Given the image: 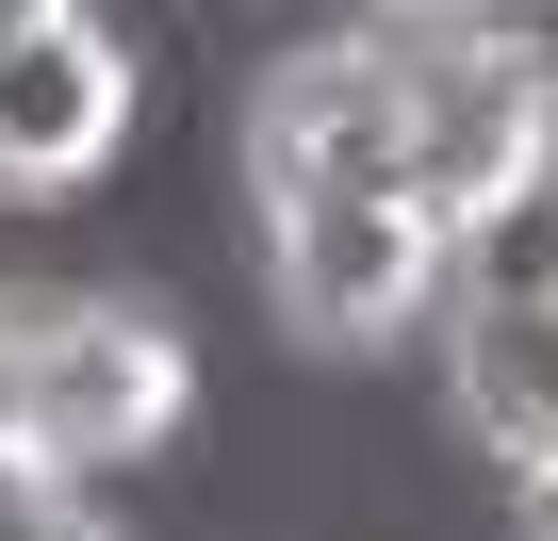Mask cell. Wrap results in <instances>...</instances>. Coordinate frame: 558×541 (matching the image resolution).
I'll list each match as a JSON object with an SVG mask.
<instances>
[{"label":"cell","instance_id":"5","mask_svg":"<svg viewBox=\"0 0 558 541\" xmlns=\"http://www.w3.org/2000/svg\"><path fill=\"white\" fill-rule=\"evenodd\" d=\"M444 427L525 492L558 476V280H460V329H444Z\"/></svg>","mask_w":558,"mask_h":541},{"label":"cell","instance_id":"7","mask_svg":"<svg viewBox=\"0 0 558 541\" xmlns=\"http://www.w3.org/2000/svg\"><path fill=\"white\" fill-rule=\"evenodd\" d=\"M525 541H558V476H525Z\"/></svg>","mask_w":558,"mask_h":541},{"label":"cell","instance_id":"8","mask_svg":"<svg viewBox=\"0 0 558 541\" xmlns=\"http://www.w3.org/2000/svg\"><path fill=\"white\" fill-rule=\"evenodd\" d=\"M542 132H558V50H542Z\"/></svg>","mask_w":558,"mask_h":541},{"label":"cell","instance_id":"3","mask_svg":"<svg viewBox=\"0 0 558 541\" xmlns=\"http://www.w3.org/2000/svg\"><path fill=\"white\" fill-rule=\"evenodd\" d=\"M246 213H263V280L296 312V345H395L444 312V230L395 197V181H329V164H246Z\"/></svg>","mask_w":558,"mask_h":541},{"label":"cell","instance_id":"1","mask_svg":"<svg viewBox=\"0 0 558 541\" xmlns=\"http://www.w3.org/2000/svg\"><path fill=\"white\" fill-rule=\"evenodd\" d=\"M0 378H17V443L50 476H132V459H165L197 427V345L116 280L0 296Z\"/></svg>","mask_w":558,"mask_h":541},{"label":"cell","instance_id":"4","mask_svg":"<svg viewBox=\"0 0 558 541\" xmlns=\"http://www.w3.org/2000/svg\"><path fill=\"white\" fill-rule=\"evenodd\" d=\"M132 99H148V66L99 0H34L0 34V197H83L132 148Z\"/></svg>","mask_w":558,"mask_h":541},{"label":"cell","instance_id":"6","mask_svg":"<svg viewBox=\"0 0 558 541\" xmlns=\"http://www.w3.org/2000/svg\"><path fill=\"white\" fill-rule=\"evenodd\" d=\"M411 17H444V34H493V50H558V0H411Z\"/></svg>","mask_w":558,"mask_h":541},{"label":"cell","instance_id":"9","mask_svg":"<svg viewBox=\"0 0 558 541\" xmlns=\"http://www.w3.org/2000/svg\"><path fill=\"white\" fill-rule=\"evenodd\" d=\"M17 17H34V0H0V34H17Z\"/></svg>","mask_w":558,"mask_h":541},{"label":"cell","instance_id":"2","mask_svg":"<svg viewBox=\"0 0 558 541\" xmlns=\"http://www.w3.org/2000/svg\"><path fill=\"white\" fill-rule=\"evenodd\" d=\"M362 34H378V83H395V197L460 246L558 132H542V66L493 50V34H444L411 17V0H362Z\"/></svg>","mask_w":558,"mask_h":541}]
</instances>
